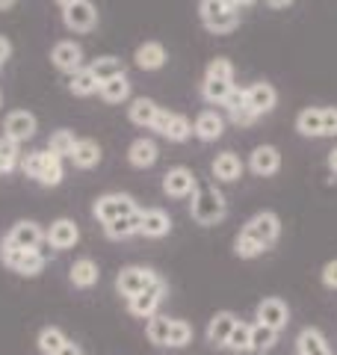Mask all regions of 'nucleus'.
Here are the masks:
<instances>
[{
	"label": "nucleus",
	"instance_id": "1",
	"mask_svg": "<svg viewBox=\"0 0 337 355\" xmlns=\"http://www.w3.org/2000/svg\"><path fill=\"white\" fill-rule=\"evenodd\" d=\"M281 237V216L275 210H261L252 219H245L240 234L234 237V254L240 261H254L263 252H269Z\"/></svg>",
	"mask_w": 337,
	"mask_h": 355
},
{
	"label": "nucleus",
	"instance_id": "2",
	"mask_svg": "<svg viewBox=\"0 0 337 355\" xmlns=\"http://www.w3.org/2000/svg\"><path fill=\"white\" fill-rule=\"evenodd\" d=\"M189 216L205 228L219 225L228 216V202H225V196L216 184H198L193 202H189Z\"/></svg>",
	"mask_w": 337,
	"mask_h": 355
},
{
	"label": "nucleus",
	"instance_id": "3",
	"mask_svg": "<svg viewBox=\"0 0 337 355\" xmlns=\"http://www.w3.org/2000/svg\"><path fill=\"white\" fill-rule=\"evenodd\" d=\"M0 261L9 272L21 275V279H39L48 263V254L42 249H15L9 243H0Z\"/></svg>",
	"mask_w": 337,
	"mask_h": 355
},
{
	"label": "nucleus",
	"instance_id": "4",
	"mask_svg": "<svg viewBox=\"0 0 337 355\" xmlns=\"http://www.w3.org/2000/svg\"><path fill=\"white\" fill-rule=\"evenodd\" d=\"M157 282H163V275L151 270V266H142V263H128L121 266V270L116 272V293L125 299H133L139 296L142 291H148V287H154Z\"/></svg>",
	"mask_w": 337,
	"mask_h": 355
},
{
	"label": "nucleus",
	"instance_id": "5",
	"mask_svg": "<svg viewBox=\"0 0 337 355\" xmlns=\"http://www.w3.org/2000/svg\"><path fill=\"white\" fill-rule=\"evenodd\" d=\"M198 18L205 24V30H210L213 36H228V33L240 27V9L225 6L222 0H201Z\"/></svg>",
	"mask_w": 337,
	"mask_h": 355
},
{
	"label": "nucleus",
	"instance_id": "6",
	"mask_svg": "<svg viewBox=\"0 0 337 355\" xmlns=\"http://www.w3.org/2000/svg\"><path fill=\"white\" fill-rule=\"evenodd\" d=\"M133 214H139V205H137V198L128 196V193H104V196H98L95 205H92V216L101 222V225L133 216Z\"/></svg>",
	"mask_w": 337,
	"mask_h": 355
},
{
	"label": "nucleus",
	"instance_id": "7",
	"mask_svg": "<svg viewBox=\"0 0 337 355\" xmlns=\"http://www.w3.org/2000/svg\"><path fill=\"white\" fill-rule=\"evenodd\" d=\"M166 296H168V284H166V282H157L154 287H148V291H142L139 296L128 299V314H130V317H137V320H145V323H148L151 317L160 314V305L166 302Z\"/></svg>",
	"mask_w": 337,
	"mask_h": 355
},
{
	"label": "nucleus",
	"instance_id": "8",
	"mask_svg": "<svg viewBox=\"0 0 337 355\" xmlns=\"http://www.w3.org/2000/svg\"><path fill=\"white\" fill-rule=\"evenodd\" d=\"M254 323H261V326H269L273 331H284L287 323H290V305L284 302L281 296H266L257 302L254 308Z\"/></svg>",
	"mask_w": 337,
	"mask_h": 355
},
{
	"label": "nucleus",
	"instance_id": "9",
	"mask_svg": "<svg viewBox=\"0 0 337 355\" xmlns=\"http://www.w3.org/2000/svg\"><path fill=\"white\" fill-rule=\"evenodd\" d=\"M36 130H39V119L30 110H12L3 119V137L12 139L15 146H24L27 139L36 137Z\"/></svg>",
	"mask_w": 337,
	"mask_h": 355
},
{
	"label": "nucleus",
	"instance_id": "10",
	"mask_svg": "<svg viewBox=\"0 0 337 355\" xmlns=\"http://www.w3.org/2000/svg\"><path fill=\"white\" fill-rule=\"evenodd\" d=\"M44 243L56 252H69L80 243V225L69 216H60L51 222V228H44Z\"/></svg>",
	"mask_w": 337,
	"mask_h": 355
},
{
	"label": "nucleus",
	"instance_id": "11",
	"mask_svg": "<svg viewBox=\"0 0 337 355\" xmlns=\"http://www.w3.org/2000/svg\"><path fill=\"white\" fill-rule=\"evenodd\" d=\"M198 190V178L193 169L187 166H172L166 175H163V193L168 198H193Z\"/></svg>",
	"mask_w": 337,
	"mask_h": 355
},
{
	"label": "nucleus",
	"instance_id": "12",
	"mask_svg": "<svg viewBox=\"0 0 337 355\" xmlns=\"http://www.w3.org/2000/svg\"><path fill=\"white\" fill-rule=\"evenodd\" d=\"M3 243H9V246H15V249H42L44 228L36 219H18L15 225L6 231Z\"/></svg>",
	"mask_w": 337,
	"mask_h": 355
},
{
	"label": "nucleus",
	"instance_id": "13",
	"mask_svg": "<svg viewBox=\"0 0 337 355\" xmlns=\"http://www.w3.org/2000/svg\"><path fill=\"white\" fill-rule=\"evenodd\" d=\"M62 24L71 33H92L98 27V6L92 0H77L74 6L62 9Z\"/></svg>",
	"mask_w": 337,
	"mask_h": 355
},
{
	"label": "nucleus",
	"instance_id": "14",
	"mask_svg": "<svg viewBox=\"0 0 337 355\" xmlns=\"http://www.w3.org/2000/svg\"><path fill=\"white\" fill-rule=\"evenodd\" d=\"M51 62H53L56 71H62V74L71 77V74H77V71L83 69V48L74 39L56 42L53 48H51Z\"/></svg>",
	"mask_w": 337,
	"mask_h": 355
},
{
	"label": "nucleus",
	"instance_id": "15",
	"mask_svg": "<svg viewBox=\"0 0 337 355\" xmlns=\"http://www.w3.org/2000/svg\"><path fill=\"white\" fill-rule=\"evenodd\" d=\"M172 234V216L163 207H145L139 210V237L163 240Z\"/></svg>",
	"mask_w": 337,
	"mask_h": 355
},
{
	"label": "nucleus",
	"instance_id": "16",
	"mask_svg": "<svg viewBox=\"0 0 337 355\" xmlns=\"http://www.w3.org/2000/svg\"><path fill=\"white\" fill-rule=\"evenodd\" d=\"M240 323V317L234 314V311H216L210 320H207V329H205V340L210 343L213 349H225V343H228L234 326Z\"/></svg>",
	"mask_w": 337,
	"mask_h": 355
},
{
	"label": "nucleus",
	"instance_id": "17",
	"mask_svg": "<svg viewBox=\"0 0 337 355\" xmlns=\"http://www.w3.org/2000/svg\"><path fill=\"white\" fill-rule=\"evenodd\" d=\"M275 104H278V92H275L273 83L261 80V83H252L249 89H245V107H249L257 119L266 116V113H273Z\"/></svg>",
	"mask_w": 337,
	"mask_h": 355
},
{
	"label": "nucleus",
	"instance_id": "18",
	"mask_svg": "<svg viewBox=\"0 0 337 355\" xmlns=\"http://www.w3.org/2000/svg\"><path fill=\"white\" fill-rule=\"evenodd\" d=\"M210 172H213V178H216L219 184H234V181H240V178H243L245 166H243V160H240V154L222 151V154H216V157H213Z\"/></svg>",
	"mask_w": 337,
	"mask_h": 355
},
{
	"label": "nucleus",
	"instance_id": "19",
	"mask_svg": "<svg viewBox=\"0 0 337 355\" xmlns=\"http://www.w3.org/2000/svg\"><path fill=\"white\" fill-rule=\"evenodd\" d=\"M249 169L257 178H273L281 169V151L275 146H257L249 154Z\"/></svg>",
	"mask_w": 337,
	"mask_h": 355
},
{
	"label": "nucleus",
	"instance_id": "20",
	"mask_svg": "<svg viewBox=\"0 0 337 355\" xmlns=\"http://www.w3.org/2000/svg\"><path fill=\"white\" fill-rule=\"evenodd\" d=\"M69 282L77 291H92V287L101 282V266L92 258H77L69 266Z\"/></svg>",
	"mask_w": 337,
	"mask_h": 355
},
{
	"label": "nucleus",
	"instance_id": "21",
	"mask_svg": "<svg viewBox=\"0 0 337 355\" xmlns=\"http://www.w3.org/2000/svg\"><path fill=\"white\" fill-rule=\"evenodd\" d=\"M160 160V148H157V142L151 137H139L130 142L128 148V163L133 169H151V166Z\"/></svg>",
	"mask_w": 337,
	"mask_h": 355
},
{
	"label": "nucleus",
	"instance_id": "22",
	"mask_svg": "<svg viewBox=\"0 0 337 355\" xmlns=\"http://www.w3.org/2000/svg\"><path fill=\"white\" fill-rule=\"evenodd\" d=\"M225 133V119L216 110H201L193 121V137H198L201 142H216Z\"/></svg>",
	"mask_w": 337,
	"mask_h": 355
},
{
	"label": "nucleus",
	"instance_id": "23",
	"mask_svg": "<svg viewBox=\"0 0 337 355\" xmlns=\"http://www.w3.org/2000/svg\"><path fill=\"white\" fill-rule=\"evenodd\" d=\"M296 355H334L329 347V338L317 326H305L296 335Z\"/></svg>",
	"mask_w": 337,
	"mask_h": 355
},
{
	"label": "nucleus",
	"instance_id": "24",
	"mask_svg": "<svg viewBox=\"0 0 337 355\" xmlns=\"http://www.w3.org/2000/svg\"><path fill=\"white\" fill-rule=\"evenodd\" d=\"M168 60V53L160 42H142L137 51H133V62H137V69L142 71H160Z\"/></svg>",
	"mask_w": 337,
	"mask_h": 355
},
{
	"label": "nucleus",
	"instance_id": "25",
	"mask_svg": "<svg viewBox=\"0 0 337 355\" xmlns=\"http://www.w3.org/2000/svg\"><path fill=\"white\" fill-rule=\"evenodd\" d=\"M69 160L77 166V169H95V166L104 160V151H101V146L95 139H77Z\"/></svg>",
	"mask_w": 337,
	"mask_h": 355
},
{
	"label": "nucleus",
	"instance_id": "26",
	"mask_svg": "<svg viewBox=\"0 0 337 355\" xmlns=\"http://www.w3.org/2000/svg\"><path fill=\"white\" fill-rule=\"evenodd\" d=\"M157 113H160V104L151 101V98H133L130 107H128V119H130L137 128H148V130H151V125H154Z\"/></svg>",
	"mask_w": 337,
	"mask_h": 355
},
{
	"label": "nucleus",
	"instance_id": "27",
	"mask_svg": "<svg viewBox=\"0 0 337 355\" xmlns=\"http://www.w3.org/2000/svg\"><path fill=\"white\" fill-rule=\"evenodd\" d=\"M172 323L175 317H166V314H157L145 323V338H148L151 347H160L168 349V335H172Z\"/></svg>",
	"mask_w": 337,
	"mask_h": 355
},
{
	"label": "nucleus",
	"instance_id": "28",
	"mask_svg": "<svg viewBox=\"0 0 337 355\" xmlns=\"http://www.w3.org/2000/svg\"><path fill=\"white\" fill-rule=\"evenodd\" d=\"M65 178V169H62V157H56V154H51L48 148H44V163H42V175H39V187H44V190H53V187H60Z\"/></svg>",
	"mask_w": 337,
	"mask_h": 355
},
{
	"label": "nucleus",
	"instance_id": "29",
	"mask_svg": "<svg viewBox=\"0 0 337 355\" xmlns=\"http://www.w3.org/2000/svg\"><path fill=\"white\" fill-rule=\"evenodd\" d=\"M296 130L308 139H320L322 137V107H305L296 116Z\"/></svg>",
	"mask_w": 337,
	"mask_h": 355
},
{
	"label": "nucleus",
	"instance_id": "30",
	"mask_svg": "<svg viewBox=\"0 0 337 355\" xmlns=\"http://www.w3.org/2000/svg\"><path fill=\"white\" fill-rule=\"evenodd\" d=\"M69 340V335L60 329V326H42L39 335H36V349L42 355H56L62 349V343Z\"/></svg>",
	"mask_w": 337,
	"mask_h": 355
},
{
	"label": "nucleus",
	"instance_id": "31",
	"mask_svg": "<svg viewBox=\"0 0 337 355\" xmlns=\"http://www.w3.org/2000/svg\"><path fill=\"white\" fill-rule=\"evenodd\" d=\"M98 95L104 98L107 104H125L130 98V80L125 74L112 77V80H104V83H101V89H98Z\"/></svg>",
	"mask_w": 337,
	"mask_h": 355
},
{
	"label": "nucleus",
	"instance_id": "32",
	"mask_svg": "<svg viewBox=\"0 0 337 355\" xmlns=\"http://www.w3.org/2000/svg\"><path fill=\"white\" fill-rule=\"evenodd\" d=\"M86 69L98 77V83H104V80H112V77L125 74V62H121L119 57H112V53H107V57L92 60V62L86 65Z\"/></svg>",
	"mask_w": 337,
	"mask_h": 355
},
{
	"label": "nucleus",
	"instance_id": "33",
	"mask_svg": "<svg viewBox=\"0 0 337 355\" xmlns=\"http://www.w3.org/2000/svg\"><path fill=\"white\" fill-rule=\"evenodd\" d=\"M98 89H101L98 77H95L92 71H89L86 65H83V69L77 71V74H71V77H69V92H71L74 98H89V95H95Z\"/></svg>",
	"mask_w": 337,
	"mask_h": 355
},
{
	"label": "nucleus",
	"instance_id": "34",
	"mask_svg": "<svg viewBox=\"0 0 337 355\" xmlns=\"http://www.w3.org/2000/svg\"><path fill=\"white\" fill-rule=\"evenodd\" d=\"M142 210V207H139ZM104 234L110 240H130L139 234V214L125 216V219H116V222H107L104 225Z\"/></svg>",
	"mask_w": 337,
	"mask_h": 355
},
{
	"label": "nucleus",
	"instance_id": "35",
	"mask_svg": "<svg viewBox=\"0 0 337 355\" xmlns=\"http://www.w3.org/2000/svg\"><path fill=\"white\" fill-rule=\"evenodd\" d=\"M225 349L234 352V355H249L252 352V323L240 320V323L234 326L228 343H225Z\"/></svg>",
	"mask_w": 337,
	"mask_h": 355
},
{
	"label": "nucleus",
	"instance_id": "36",
	"mask_svg": "<svg viewBox=\"0 0 337 355\" xmlns=\"http://www.w3.org/2000/svg\"><path fill=\"white\" fill-rule=\"evenodd\" d=\"M77 146V137H74V130L69 128H60V130H53L51 133V139H48V151L56 154V157H71V151Z\"/></svg>",
	"mask_w": 337,
	"mask_h": 355
},
{
	"label": "nucleus",
	"instance_id": "37",
	"mask_svg": "<svg viewBox=\"0 0 337 355\" xmlns=\"http://www.w3.org/2000/svg\"><path fill=\"white\" fill-rule=\"evenodd\" d=\"M275 343H278V331L261 323H252V355H266L269 349H275Z\"/></svg>",
	"mask_w": 337,
	"mask_h": 355
},
{
	"label": "nucleus",
	"instance_id": "38",
	"mask_svg": "<svg viewBox=\"0 0 337 355\" xmlns=\"http://www.w3.org/2000/svg\"><path fill=\"white\" fill-rule=\"evenodd\" d=\"M21 166V146H15L12 139L0 137V175H9Z\"/></svg>",
	"mask_w": 337,
	"mask_h": 355
},
{
	"label": "nucleus",
	"instance_id": "39",
	"mask_svg": "<svg viewBox=\"0 0 337 355\" xmlns=\"http://www.w3.org/2000/svg\"><path fill=\"white\" fill-rule=\"evenodd\" d=\"M231 89H234V83H225V80H207V77H205V80H201V98H205L207 104H213V107H222Z\"/></svg>",
	"mask_w": 337,
	"mask_h": 355
},
{
	"label": "nucleus",
	"instance_id": "40",
	"mask_svg": "<svg viewBox=\"0 0 337 355\" xmlns=\"http://www.w3.org/2000/svg\"><path fill=\"white\" fill-rule=\"evenodd\" d=\"M163 137H166L168 142H187L189 137H193V121H189L184 113H175Z\"/></svg>",
	"mask_w": 337,
	"mask_h": 355
},
{
	"label": "nucleus",
	"instance_id": "41",
	"mask_svg": "<svg viewBox=\"0 0 337 355\" xmlns=\"http://www.w3.org/2000/svg\"><path fill=\"white\" fill-rule=\"evenodd\" d=\"M193 326L187 323V320L181 317H175V323H172V335H168V349H187L189 343H193Z\"/></svg>",
	"mask_w": 337,
	"mask_h": 355
},
{
	"label": "nucleus",
	"instance_id": "42",
	"mask_svg": "<svg viewBox=\"0 0 337 355\" xmlns=\"http://www.w3.org/2000/svg\"><path fill=\"white\" fill-rule=\"evenodd\" d=\"M207 80H225V83H234V62L228 57H216L207 62V71H205Z\"/></svg>",
	"mask_w": 337,
	"mask_h": 355
},
{
	"label": "nucleus",
	"instance_id": "43",
	"mask_svg": "<svg viewBox=\"0 0 337 355\" xmlns=\"http://www.w3.org/2000/svg\"><path fill=\"white\" fill-rule=\"evenodd\" d=\"M42 163H44V151H27V154H21V172H24L27 178H33V181H39Z\"/></svg>",
	"mask_w": 337,
	"mask_h": 355
},
{
	"label": "nucleus",
	"instance_id": "44",
	"mask_svg": "<svg viewBox=\"0 0 337 355\" xmlns=\"http://www.w3.org/2000/svg\"><path fill=\"white\" fill-rule=\"evenodd\" d=\"M320 282H322L325 291H337V258L322 263V270H320Z\"/></svg>",
	"mask_w": 337,
	"mask_h": 355
},
{
	"label": "nucleus",
	"instance_id": "45",
	"mask_svg": "<svg viewBox=\"0 0 337 355\" xmlns=\"http://www.w3.org/2000/svg\"><path fill=\"white\" fill-rule=\"evenodd\" d=\"M228 113H237V110H243L245 107V89H240V86H234L231 92H228V98H225V104H222Z\"/></svg>",
	"mask_w": 337,
	"mask_h": 355
},
{
	"label": "nucleus",
	"instance_id": "46",
	"mask_svg": "<svg viewBox=\"0 0 337 355\" xmlns=\"http://www.w3.org/2000/svg\"><path fill=\"white\" fill-rule=\"evenodd\" d=\"M322 137H337V107H322Z\"/></svg>",
	"mask_w": 337,
	"mask_h": 355
},
{
	"label": "nucleus",
	"instance_id": "47",
	"mask_svg": "<svg viewBox=\"0 0 337 355\" xmlns=\"http://www.w3.org/2000/svg\"><path fill=\"white\" fill-rule=\"evenodd\" d=\"M228 119L234 121V125H237V128H252L254 125V121H257V116L252 113V110L249 107H243V110H237V113H228Z\"/></svg>",
	"mask_w": 337,
	"mask_h": 355
},
{
	"label": "nucleus",
	"instance_id": "48",
	"mask_svg": "<svg viewBox=\"0 0 337 355\" xmlns=\"http://www.w3.org/2000/svg\"><path fill=\"white\" fill-rule=\"evenodd\" d=\"M172 110H168V107H160V113H157V119H154V125H151V130L154 133H160V137H163V133H166V128H168V121H172Z\"/></svg>",
	"mask_w": 337,
	"mask_h": 355
},
{
	"label": "nucleus",
	"instance_id": "49",
	"mask_svg": "<svg viewBox=\"0 0 337 355\" xmlns=\"http://www.w3.org/2000/svg\"><path fill=\"white\" fill-rule=\"evenodd\" d=\"M12 42H9L6 36H0V65H6L9 60H12Z\"/></svg>",
	"mask_w": 337,
	"mask_h": 355
},
{
	"label": "nucleus",
	"instance_id": "50",
	"mask_svg": "<svg viewBox=\"0 0 337 355\" xmlns=\"http://www.w3.org/2000/svg\"><path fill=\"white\" fill-rule=\"evenodd\" d=\"M56 355H86V352H83V347H80V343H77V340H71V338H69V340L62 343V349L56 352Z\"/></svg>",
	"mask_w": 337,
	"mask_h": 355
},
{
	"label": "nucleus",
	"instance_id": "51",
	"mask_svg": "<svg viewBox=\"0 0 337 355\" xmlns=\"http://www.w3.org/2000/svg\"><path fill=\"white\" fill-rule=\"evenodd\" d=\"M225 6H231V9H245V6H252L254 0H222Z\"/></svg>",
	"mask_w": 337,
	"mask_h": 355
},
{
	"label": "nucleus",
	"instance_id": "52",
	"mask_svg": "<svg viewBox=\"0 0 337 355\" xmlns=\"http://www.w3.org/2000/svg\"><path fill=\"white\" fill-rule=\"evenodd\" d=\"M296 0H266V6L269 9H287V6H293Z\"/></svg>",
	"mask_w": 337,
	"mask_h": 355
},
{
	"label": "nucleus",
	"instance_id": "53",
	"mask_svg": "<svg viewBox=\"0 0 337 355\" xmlns=\"http://www.w3.org/2000/svg\"><path fill=\"white\" fill-rule=\"evenodd\" d=\"M325 163H329V169H331V172L337 175V146H334V148L329 151V160H325Z\"/></svg>",
	"mask_w": 337,
	"mask_h": 355
},
{
	"label": "nucleus",
	"instance_id": "54",
	"mask_svg": "<svg viewBox=\"0 0 337 355\" xmlns=\"http://www.w3.org/2000/svg\"><path fill=\"white\" fill-rule=\"evenodd\" d=\"M15 3H18V0H0V12H9Z\"/></svg>",
	"mask_w": 337,
	"mask_h": 355
},
{
	"label": "nucleus",
	"instance_id": "55",
	"mask_svg": "<svg viewBox=\"0 0 337 355\" xmlns=\"http://www.w3.org/2000/svg\"><path fill=\"white\" fill-rule=\"evenodd\" d=\"M53 3L60 6V9H69V6H74V3H77V0H53Z\"/></svg>",
	"mask_w": 337,
	"mask_h": 355
},
{
	"label": "nucleus",
	"instance_id": "56",
	"mask_svg": "<svg viewBox=\"0 0 337 355\" xmlns=\"http://www.w3.org/2000/svg\"><path fill=\"white\" fill-rule=\"evenodd\" d=\"M0 107H3V92H0Z\"/></svg>",
	"mask_w": 337,
	"mask_h": 355
},
{
	"label": "nucleus",
	"instance_id": "57",
	"mask_svg": "<svg viewBox=\"0 0 337 355\" xmlns=\"http://www.w3.org/2000/svg\"><path fill=\"white\" fill-rule=\"evenodd\" d=\"M0 69H3V65H0Z\"/></svg>",
	"mask_w": 337,
	"mask_h": 355
}]
</instances>
